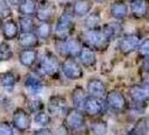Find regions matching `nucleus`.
Instances as JSON below:
<instances>
[{"instance_id": "12", "label": "nucleus", "mask_w": 149, "mask_h": 135, "mask_svg": "<svg viewBox=\"0 0 149 135\" xmlns=\"http://www.w3.org/2000/svg\"><path fill=\"white\" fill-rule=\"evenodd\" d=\"M13 125L19 132H26L29 129L31 125L29 114L22 108H17L13 114Z\"/></svg>"}, {"instance_id": "10", "label": "nucleus", "mask_w": 149, "mask_h": 135, "mask_svg": "<svg viewBox=\"0 0 149 135\" xmlns=\"http://www.w3.org/2000/svg\"><path fill=\"white\" fill-rule=\"evenodd\" d=\"M108 108L107 103L102 98H95L88 96L85 104L83 107V110L86 112L89 116L92 117H97L100 115H102L105 112V109Z\"/></svg>"}, {"instance_id": "43", "label": "nucleus", "mask_w": 149, "mask_h": 135, "mask_svg": "<svg viewBox=\"0 0 149 135\" xmlns=\"http://www.w3.org/2000/svg\"><path fill=\"white\" fill-rule=\"evenodd\" d=\"M148 123H149V120H148Z\"/></svg>"}, {"instance_id": "22", "label": "nucleus", "mask_w": 149, "mask_h": 135, "mask_svg": "<svg viewBox=\"0 0 149 135\" xmlns=\"http://www.w3.org/2000/svg\"><path fill=\"white\" fill-rule=\"evenodd\" d=\"M25 88L31 95H37L43 90L44 84L37 75L29 73V75H27L26 79H25Z\"/></svg>"}, {"instance_id": "30", "label": "nucleus", "mask_w": 149, "mask_h": 135, "mask_svg": "<svg viewBox=\"0 0 149 135\" xmlns=\"http://www.w3.org/2000/svg\"><path fill=\"white\" fill-rule=\"evenodd\" d=\"M148 120L146 118H140L138 120L132 129L129 132L128 135H147L148 134Z\"/></svg>"}, {"instance_id": "4", "label": "nucleus", "mask_w": 149, "mask_h": 135, "mask_svg": "<svg viewBox=\"0 0 149 135\" xmlns=\"http://www.w3.org/2000/svg\"><path fill=\"white\" fill-rule=\"evenodd\" d=\"M82 47L83 44L81 39L75 36H70L66 39L55 41V49L61 55L65 58H77Z\"/></svg>"}, {"instance_id": "15", "label": "nucleus", "mask_w": 149, "mask_h": 135, "mask_svg": "<svg viewBox=\"0 0 149 135\" xmlns=\"http://www.w3.org/2000/svg\"><path fill=\"white\" fill-rule=\"evenodd\" d=\"M86 91H88L90 97L103 98L107 95V87L102 80L97 79V78H92L88 81Z\"/></svg>"}, {"instance_id": "5", "label": "nucleus", "mask_w": 149, "mask_h": 135, "mask_svg": "<svg viewBox=\"0 0 149 135\" xmlns=\"http://www.w3.org/2000/svg\"><path fill=\"white\" fill-rule=\"evenodd\" d=\"M61 70L64 75L70 80H79L83 78V69L79 61L75 58H65V60L61 63Z\"/></svg>"}, {"instance_id": "21", "label": "nucleus", "mask_w": 149, "mask_h": 135, "mask_svg": "<svg viewBox=\"0 0 149 135\" xmlns=\"http://www.w3.org/2000/svg\"><path fill=\"white\" fill-rule=\"evenodd\" d=\"M110 14L116 20H122L128 15V6L122 0H116L110 6Z\"/></svg>"}, {"instance_id": "6", "label": "nucleus", "mask_w": 149, "mask_h": 135, "mask_svg": "<svg viewBox=\"0 0 149 135\" xmlns=\"http://www.w3.org/2000/svg\"><path fill=\"white\" fill-rule=\"evenodd\" d=\"M140 43H141V37H140L139 34H134V33L126 34V35H123L119 38L118 49L122 54L129 55L130 53L138 50Z\"/></svg>"}, {"instance_id": "26", "label": "nucleus", "mask_w": 149, "mask_h": 135, "mask_svg": "<svg viewBox=\"0 0 149 135\" xmlns=\"http://www.w3.org/2000/svg\"><path fill=\"white\" fill-rule=\"evenodd\" d=\"M83 25L86 28V30L100 28L101 27V16H100V13H97V11L90 13L86 17H84Z\"/></svg>"}, {"instance_id": "17", "label": "nucleus", "mask_w": 149, "mask_h": 135, "mask_svg": "<svg viewBox=\"0 0 149 135\" xmlns=\"http://www.w3.org/2000/svg\"><path fill=\"white\" fill-rule=\"evenodd\" d=\"M18 60L22 67L33 68L38 61V52L35 49H24L18 54Z\"/></svg>"}, {"instance_id": "19", "label": "nucleus", "mask_w": 149, "mask_h": 135, "mask_svg": "<svg viewBox=\"0 0 149 135\" xmlns=\"http://www.w3.org/2000/svg\"><path fill=\"white\" fill-rule=\"evenodd\" d=\"M1 33L6 41H11L19 36V26L13 19H6L1 25Z\"/></svg>"}, {"instance_id": "11", "label": "nucleus", "mask_w": 149, "mask_h": 135, "mask_svg": "<svg viewBox=\"0 0 149 135\" xmlns=\"http://www.w3.org/2000/svg\"><path fill=\"white\" fill-rule=\"evenodd\" d=\"M56 13L55 4L49 0H40L38 1V8L36 13V18L40 22H51Z\"/></svg>"}, {"instance_id": "28", "label": "nucleus", "mask_w": 149, "mask_h": 135, "mask_svg": "<svg viewBox=\"0 0 149 135\" xmlns=\"http://www.w3.org/2000/svg\"><path fill=\"white\" fill-rule=\"evenodd\" d=\"M34 33L37 35L39 39H44V41L48 39L53 34L51 22H39L38 25H36Z\"/></svg>"}, {"instance_id": "38", "label": "nucleus", "mask_w": 149, "mask_h": 135, "mask_svg": "<svg viewBox=\"0 0 149 135\" xmlns=\"http://www.w3.org/2000/svg\"><path fill=\"white\" fill-rule=\"evenodd\" d=\"M33 135H54L53 134V132L51 129H48V128L46 127H43L40 128V129H37V131H35Z\"/></svg>"}, {"instance_id": "18", "label": "nucleus", "mask_w": 149, "mask_h": 135, "mask_svg": "<svg viewBox=\"0 0 149 135\" xmlns=\"http://www.w3.org/2000/svg\"><path fill=\"white\" fill-rule=\"evenodd\" d=\"M130 11L134 18L147 17L149 11V0H130Z\"/></svg>"}, {"instance_id": "23", "label": "nucleus", "mask_w": 149, "mask_h": 135, "mask_svg": "<svg viewBox=\"0 0 149 135\" xmlns=\"http://www.w3.org/2000/svg\"><path fill=\"white\" fill-rule=\"evenodd\" d=\"M71 97H72L73 108L82 112L83 107H84V104H85V100H86V98H88L85 90L83 89L81 86H77V87H75L74 89H73Z\"/></svg>"}, {"instance_id": "29", "label": "nucleus", "mask_w": 149, "mask_h": 135, "mask_svg": "<svg viewBox=\"0 0 149 135\" xmlns=\"http://www.w3.org/2000/svg\"><path fill=\"white\" fill-rule=\"evenodd\" d=\"M18 26L20 33H31L35 30L36 27L31 17H24V16H20L18 18Z\"/></svg>"}, {"instance_id": "39", "label": "nucleus", "mask_w": 149, "mask_h": 135, "mask_svg": "<svg viewBox=\"0 0 149 135\" xmlns=\"http://www.w3.org/2000/svg\"><path fill=\"white\" fill-rule=\"evenodd\" d=\"M141 69H142V71H143V72L149 73V56L143 58L142 63H141Z\"/></svg>"}, {"instance_id": "3", "label": "nucleus", "mask_w": 149, "mask_h": 135, "mask_svg": "<svg viewBox=\"0 0 149 135\" xmlns=\"http://www.w3.org/2000/svg\"><path fill=\"white\" fill-rule=\"evenodd\" d=\"M37 69L38 72L43 75L51 78H56L61 70V63L57 56L51 51H45L40 56H38Z\"/></svg>"}, {"instance_id": "24", "label": "nucleus", "mask_w": 149, "mask_h": 135, "mask_svg": "<svg viewBox=\"0 0 149 135\" xmlns=\"http://www.w3.org/2000/svg\"><path fill=\"white\" fill-rule=\"evenodd\" d=\"M18 43L22 49H35L39 44V38L34 32L20 33V35L18 37Z\"/></svg>"}, {"instance_id": "14", "label": "nucleus", "mask_w": 149, "mask_h": 135, "mask_svg": "<svg viewBox=\"0 0 149 135\" xmlns=\"http://www.w3.org/2000/svg\"><path fill=\"white\" fill-rule=\"evenodd\" d=\"M101 30L104 34V36L110 42L120 38L122 36V32H123V26L119 22H107L104 25L101 26Z\"/></svg>"}, {"instance_id": "35", "label": "nucleus", "mask_w": 149, "mask_h": 135, "mask_svg": "<svg viewBox=\"0 0 149 135\" xmlns=\"http://www.w3.org/2000/svg\"><path fill=\"white\" fill-rule=\"evenodd\" d=\"M11 15V8L5 0H0V19H7Z\"/></svg>"}, {"instance_id": "34", "label": "nucleus", "mask_w": 149, "mask_h": 135, "mask_svg": "<svg viewBox=\"0 0 149 135\" xmlns=\"http://www.w3.org/2000/svg\"><path fill=\"white\" fill-rule=\"evenodd\" d=\"M45 108L44 103L42 101V99L39 98H34L29 101V109L31 112H34L35 115L39 112H43Z\"/></svg>"}, {"instance_id": "2", "label": "nucleus", "mask_w": 149, "mask_h": 135, "mask_svg": "<svg viewBox=\"0 0 149 135\" xmlns=\"http://www.w3.org/2000/svg\"><path fill=\"white\" fill-rule=\"evenodd\" d=\"M80 39L84 46H88L93 51H104L111 43L102 33L101 27L97 30H90L83 32Z\"/></svg>"}, {"instance_id": "8", "label": "nucleus", "mask_w": 149, "mask_h": 135, "mask_svg": "<svg viewBox=\"0 0 149 135\" xmlns=\"http://www.w3.org/2000/svg\"><path fill=\"white\" fill-rule=\"evenodd\" d=\"M64 117V125L68 131H81L85 126V118L81 110H77L75 108L68 109Z\"/></svg>"}, {"instance_id": "42", "label": "nucleus", "mask_w": 149, "mask_h": 135, "mask_svg": "<svg viewBox=\"0 0 149 135\" xmlns=\"http://www.w3.org/2000/svg\"><path fill=\"white\" fill-rule=\"evenodd\" d=\"M147 18H148V20H149V11H148V15H147Z\"/></svg>"}, {"instance_id": "36", "label": "nucleus", "mask_w": 149, "mask_h": 135, "mask_svg": "<svg viewBox=\"0 0 149 135\" xmlns=\"http://www.w3.org/2000/svg\"><path fill=\"white\" fill-rule=\"evenodd\" d=\"M138 52H139V55H141L143 58L149 56V38H145L143 41H141L138 47Z\"/></svg>"}, {"instance_id": "33", "label": "nucleus", "mask_w": 149, "mask_h": 135, "mask_svg": "<svg viewBox=\"0 0 149 135\" xmlns=\"http://www.w3.org/2000/svg\"><path fill=\"white\" fill-rule=\"evenodd\" d=\"M35 123L39 126H42V127H46L51 123V115L45 110L37 112L35 115Z\"/></svg>"}, {"instance_id": "20", "label": "nucleus", "mask_w": 149, "mask_h": 135, "mask_svg": "<svg viewBox=\"0 0 149 135\" xmlns=\"http://www.w3.org/2000/svg\"><path fill=\"white\" fill-rule=\"evenodd\" d=\"M93 8V1L92 0H75L72 5V10L75 17L83 18L86 17L91 13Z\"/></svg>"}, {"instance_id": "13", "label": "nucleus", "mask_w": 149, "mask_h": 135, "mask_svg": "<svg viewBox=\"0 0 149 135\" xmlns=\"http://www.w3.org/2000/svg\"><path fill=\"white\" fill-rule=\"evenodd\" d=\"M129 96L134 103L145 104L149 100V82L134 84L129 89Z\"/></svg>"}, {"instance_id": "1", "label": "nucleus", "mask_w": 149, "mask_h": 135, "mask_svg": "<svg viewBox=\"0 0 149 135\" xmlns=\"http://www.w3.org/2000/svg\"><path fill=\"white\" fill-rule=\"evenodd\" d=\"M73 30H74V14L72 8L66 7L56 22L54 36L56 39H66L67 37L72 36Z\"/></svg>"}, {"instance_id": "31", "label": "nucleus", "mask_w": 149, "mask_h": 135, "mask_svg": "<svg viewBox=\"0 0 149 135\" xmlns=\"http://www.w3.org/2000/svg\"><path fill=\"white\" fill-rule=\"evenodd\" d=\"M14 51L11 46L7 42H1L0 43V62H6L13 59Z\"/></svg>"}, {"instance_id": "37", "label": "nucleus", "mask_w": 149, "mask_h": 135, "mask_svg": "<svg viewBox=\"0 0 149 135\" xmlns=\"http://www.w3.org/2000/svg\"><path fill=\"white\" fill-rule=\"evenodd\" d=\"M0 135H14L13 126L8 122H0Z\"/></svg>"}, {"instance_id": "16", "label": "nucleus", "mask_w": 149, "mask_h": 135, "mask_svg": "<svg viewBox=\"0 0 149 135\" xmlns=\"http://www.w3.org/2000/svg\"><path fill=\"white\" fill-rule=\"evenodd\" d=\"M77 61L80 62V64L85 68H93L97 64V54L95 51H93L92 49H90L88 46H84L81 49V51L77 55Z\"/></svg>"}, {"instance_id": "7", "label": "nucleus", "mask_w": 149, "mask_h": 135, "mask_svg": "<svg viewBox=\"0 0 149 135\" xmlns=\"http://www.w3.org/2000/svg\"><path fill=\"white\" fill-rule=\"evenodd\" d=\"M107 106L116 112H123L128 107L127 99L119 90H111L107 94L105 97Z\"/></svg>"}, {"instance_id": "25", "label": "nucleus", "mask_w": 149, "mask_h": 135, "mask_svg": "<svg viewBox=\"0 0 149 135\" xmlns=\"http://www.w3.org/2000/svg\"><path fill=\"white\" fill-rule=\"evenodd\" d=\"M38 1L36 0H22L18 6V11L24 17H33L36 15Z\"/></svg>"}, {"instance_id": "41", "label": "nucleus", "mask_w": 149, "mask_h": 135, "mask_svg": "<svg viewBox=\"0 0 149 135\" xmlns=\"http://www.w3.org/2000/svg\"><path fill=\"white\" fill-rule=\"evenodd\" d=\"M95 2H97V4H104L107 0H94Z\"/></svg>"}, {"instance_id": "32", "label": "nucleus", "mask_w": 149, "mask_h": 135, "mask_svg": "<svg viewBox=\"0 0 149 135\" xmlns=\"http://www.w3.org/2000/svg\"><path fill=\"white\" fill-rule=\"evenodd\" d=\"M91 132L94 135H105L108 132V125L104 120H97L91 123Z\"/></svg>"}, {"instance_id": "9", "label": "nucleus", "mask_w": 149, "mask_h": 135, "mask_svg": "<svg viewBox=\"0 0 149 135\" xmlns=\"http://www.w3.org/2000/svg\"><path fill=\"white\" fill-rule=\"evenodd\" d=\"M47 109L51 116L54 117H61V116H65L66 112H68V106L65 97L60 96V95H55L48 99L47 103Z\"/></svg>"}, {"instance_id": "27", "label": "nucleus", "mask_w": 149, "mask_h": 135, "mask_svg": "<svg viewBox=\"0 0 149 135\" xmlns=\"http://www.w3.org/2000/svg\"><path fill=\"white\" fill-rule=\"evenodd\" d=\"M18 81V75H16L13 71H7L0 77V86L6 90H13L15 84Z\"/></svg>"}, {"instance_id": "40", "label": "nucleus", "mask_w": 149, "mask_h": 135, "mask_svg": "<svg viewBox=\"0 0 149 135\" xmlns=\"http://www.w3.org/2000/svg\"><path fill=\"white\" fill-rule=\"evenodd\" d=\"M5 1L10 6H19V4L22 2V0H5Z\"/></svg>"}]
</instances>
